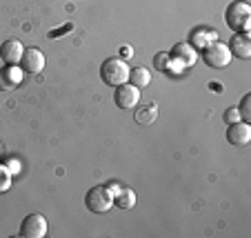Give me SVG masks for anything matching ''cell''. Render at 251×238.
Segmentation results:
<instances>
[{
	"label": "cell",
	"mask_w": 251,
	"mask_h": 238,
	"mask_svg": "<svg viewBox=\"0 0 251 238\" xmlns=\"http://www.w3.org/2000/svg\"><path fill=\"white\" fill-rule=\"evenodd\" d=\"M11 187V174L5 169V165H0V194Z\"/></svg>",
	"instance_id": "cell-18"
},
{
	"label": "cell",
	"mask_w": 251,
	"mask_h": 238,
	"mask_svg": "<svg viewBox=\"0 0 251 238\" xmlns=\"http://www.w3.org/2000/svg\"><path fill=\"white\" fill-rule=\"evenodd\" d=\"M114 205V196L109 194V189L104 185L91 187L85 196V207L91 212V214H107Z\"/></svg>",
	"instance_id": "cell-4"
},
{
	"label": "cell",
	"mask_w": 251,
	"mask_h": 238,
	"mask_svg": "<svg viewBox=\"0 0 251 238\" xmlns=\"http://www.w3.org/2000/svg\"><path fill=\"white\" fill-rule=\"evenodd\" d=\"M153 62H156V67L160 69V72H171V65H174V62H171V56H169V53H162V52L158 53Z\"/></svg>",
	"instance_id": "cell-17"
},
{
	"label": "cell",
	"mask_w": 251,
	"mask_h": 238,
	"mask_svg": "<svg viewBox=\"0 0 251 238\" xmlns=\"http://www.w3.org/2000/svg\"><path fill=\"white\" fill-rule=\"evenodd\" d=\"M131 56H133V49L131 47H123V49H120V58H123V60H129Z\"/></svg>",
	"instance_id": "cell-21"
},
{
	"label": "cell",
	"mask_w": 251,
	"mask_h": 238,
	"mask_svg": "<svg viewBox=\"0 0 251 238\" xmlns=\"http://www.w3.org/2000/svg\"><path fill=\"white\" fill-rule=\"evenodd\" d=\"M236 120H242L240 118V111H238V107H229V109L225 111V123L231 125V123H236Z\"/></svg>",
	"instance_id": "cell-19"
},
{
	"label": "cell",
	"mask_w": 251,
	"mask_h": 238,
	"mask_svg": "<svg viewBox=\"0 0 251 238\" xmlns=\"http://www.w3.org/2000/svg\"><path fill=\"white\" fill-rule=\"evenodd\" d=\"M129 65L127 60H123V58H107V60L100 65V78H102L104 85L109 87H118V85H125V82H129Z\"/></svg>",
	"instance_id": "cell-1"
},
{
	"label": "cell",
	"mask_w": 251,
	"mask_h": 238,
	"mask_svg": "<svg viewBox=\"0 0 251 238\" xmlns=\"http://www.w3.org/2000/svg\"><path fill=\"white\" fill-rule=\"evenodd\" d=\"M114 103L120 109H133V107L140 103V89L133 87L131 82H125V85L114 87Z\"/></svg>",
	"instance_id": "cell-6"
},
{
	"label": "cell",
	"mask_w": 251,
	"mask_h": 238,
	"mask_svg": "<svg viewBox=\"0 0 251 238\" xmlns=\"http://www.w3.org/2000/svg\"><path fill=\"white\" fill-rule=\"evenodd\" d=\"M25 78V72L20 69V65H5L0 69V91H14L16 87H20Z\"/></svg>",
	"instance_id": "cell-8"
},
{
	"label": "cell",
	"mask_w": 251,
	"mask_h": 238,
	"mask_svg": "<svg viewBox=\"0 0 251 238\" xmlns=\"http://www.w3.org/2000/svg\"><path fill=\"white\" fill-rule=\"evenodd\" d=\"M229 52H231V56L240 58V60H249L251 58V36H249V31L233 33L231 43H229Z\"/></svg>",
	"instance_id": "cell-10"
},
{
	"label": "cell",
	"mask_w": 251,
	"mask_h": 238,
	"mask_svg": "<svg viewBox=\"0 0 251 238\" xmlns=\"http://www.w3.org/2000/svg\"><path fill=\"white\" fill-rule=\"evenodd\" d=\"M200 58L204 60V65L211 67V69H225V67L231 62V52H229V45L220 43V40H216V43L207 45L204 49H200Z\"/></svg>",
	"instance_id": "cell-3"
},
{
	"label": "cell",
	"mask_w": 251,
	"mask_h": 238,
	"mask_svg": "<svg viewBox=\"0 0 251 238\" xmlns=\"http://www.w3.org/2000/svg\"><path fill=\"white\" fill-rule=\"evenodd\" d=\"M114 205L120 210H131L136 205V191L129 189V187H120V191L114 196Z\"/></svg>",
	"instance_id": "cell-15"
},
{
	"label": "cell",
	"mask_w": 251,
	"mask_h": 238,
	"mask_svg": "<svg viewBox=\"0 0 251 238\" xmlns=\"http://www.w3.org/2000/svg\"><path fill=\"white\" fill-rule=\"evenodd\" d=\"M216 40H218V31H213V29H209V27H198V29L191 31V43L189 45H194L196 49H204L207 45L216 43Z\"/></svg>",
	"instance_id": "cell-13"
},
{
	"label": "cell",
	"mask_w": 251,
	"mask_h": 238,
	"mask_svg": "<svg viewBox=\"0 0 251 238\" xmlns=\"http://www.w3.org/2000/svg\"><path fill=\"white\" fill-rule=\"evenodd\" d=\"M5 169L11 174V176H14V174H18L20 172V160H18V158H9V160L5 162Z\"/></svg>",
	"instance_id": "cell-20"
},
{
	"label": "cell",
	"mask_w": 251,
	"mask_h": 238,
	"mask_svg": "<svg viewBox=\"0 0 251 238\" xmlns=\"http://www.w3.org/2000/svg\"><path fill=\"white\" fill-rule=\"evenodd\" d=\"M225 23L233 33L238 31H249L251 27V7L245 0H233L225 11Z\"/></svg>",
	"instance_id": "cell-2"
},
{
	"label": "cell",
	"mask_w": 251,
	"mask_h": 238,
	"mask_svg": "<svg viewBox=\"0 0 251 238\" xmlns=\"http://www.w3.org/2000/svg\"><path fill=\"white\" fill-rule=\"evenodd\" d=\"M227 140L236 147H245L251 140V125L245 123V120H236L227 127Z\"/></svg>",
	"instance_id": "cell-9"
},
{
	"label": "cell",
	"mask_w": 251,
	"mask_h": 238,
	"mask_svg": "<svg viewBox=\"0 0 251 238\" xmlns=\"http://www.w3.org/2000/svg\"><path fill=\"white\" fill-rule=\"evenodd\" d=\"M129 82H131L133 87H138V89H145V87H149V82H151V74H149L147 67H136V69L129 72Z\"/></svg>",
	"instance_id": "cell-14"
},
{
	"label": "cell",
	"mask_w": 251,
	"mask_h": 238,
	"mask_svg": "<svg viewBox=\"0 0 251 238\" xmlns=\"http://www.w3.org/2000/svg\"><path fill=\"white\" fill-rule=\"evenodd\" d=\"M47 218L43 214H27L20 223V236L25 238H45L47 236Z\"/></svg>",
	"instance_id": "cell-5"
},
{
	"label": "cell",
	"mask_w": 251,
	"mask_h": 238,
	"mask_svg": "<svg viewBox=\"0 0 251 238\" xmlns=\"http://www.w3.org/2000/svg\"><path fill=\"white\" fill-rule=\"evenodd\" d=\"M238 111H240V118L245 120V123H249V120H251V94H245V96H242Z\"/></svg>",
	"instance_id": "cell-16"
},
{
	"label": "cell",
	"mask_w": 251,
	"mask_h": 238,
	"mask_svg": "<svg viewBox=\"0 0 251 238\" xmlns=\"http://www.w3.org/2000/svg\"><path fill=\"white\" fill-rule=\"evenodd\" d=\"M169 56L185 69V67H191L196 60H198V49L189 43H178V45H174V49L169 52Z\"/></svg>",
	"instance_id": "cell-11"
},
{
	"label": "cell",
	"mask_w": 251,
	"mask_h": 238,
	"mask_svg": "<svg viewBox=\"0 0 251 238\" xmlns=\"http://www.w3.org/2000/svg\"><path fill=\"white\" fill-rule=\"evenodd\" d=\"M104 187L109 189V194H111V196H116V194H118V191H120V185H116V183H107V185H104Z\"/></svg>",
	"instance_id": "cell-22"
},
{
	"label": "cell",
	"mask_w": 251,
	"mask_h": 238,
	"mask_svg": "<svg viewBox=\"0 0 251 238\" xmlns=\"http://www.w3.org/2000/svg\"><path fill=\"white\" fill-rule=\"evenodd\" d=\"M20 69L25 74H40L45 69V53L36 47L25 49L23 58H20Z\"/></svg>",
	"instance_id": "cell-7"
},
{
	"label": "cell",
	"mask_w": 251,
	"mask_h": 238,
	"mask_svg": "<svg viewBox=\"0 0 251 238\" xmlns=\"http://www.w3.org/2000/svg\"><path fill=\"white\" fill-rule=\"evenodd\" d=\"M25 53V47L20 40H5L0 47V58L5 60V65H20V58Z\"/></svg>",
	"instance_id": "cell-12"
}]
</instances>
